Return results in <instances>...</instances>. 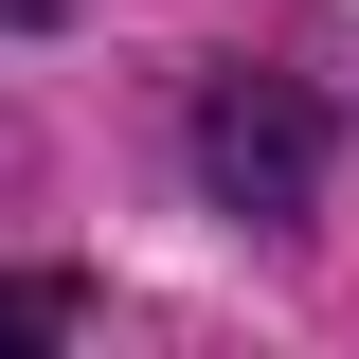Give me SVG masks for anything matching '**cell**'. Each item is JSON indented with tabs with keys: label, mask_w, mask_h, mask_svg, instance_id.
Segmentation results:
<instances>
[{
	"label": "cell",
	"mask_w": 359,
	"mask_h": 359,
	"mask_svg": "<svg viewBox=\"0 0 359 359\" xmlns=\"http://www.w3.org/2000/svg\"><path fill=\"white\" fill-rule=\"evenodd\" d=\"M54 323H72V287H54V269H18V287H0V341H54Z\"/></svg>",
	"instance_id": "obj_2"
},
{
	"label": "cell",
	"mask_w": 359,
	"mask_h": 359,
	"mask_svg": "<svg viewBox=\"0 0 359 359\" xmlns=\"http://www.w3.org/2000/svg\"><path fill=\"white\" fill-rule=\"evenodd\" d=\"M198 180H216L233 216H306V198H323V108L269 90V72L198 90Z\"/></svg>",
	"instance_id": "obj_1"
}]
</instances>
